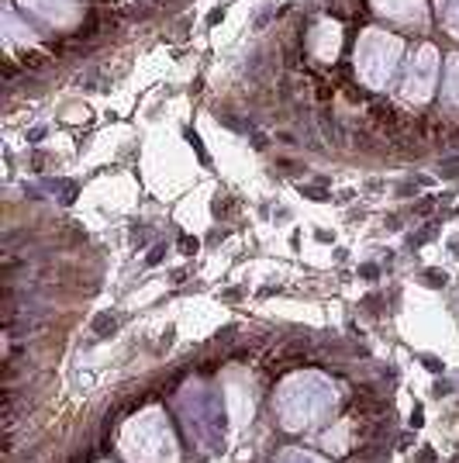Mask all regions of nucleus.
<instances>
[{
    "label": "nucleus",
    "instance_id": "13",
    "mask_svg": "<svg viewBox=\"0 0 459 463\" xmlns=\"http://www.w3.org/2000/svg\"><path fill=\"white\" fill-rule=\"evenodd\" d=\"M425 280H428V284H445V273H439V270H428V273H425Z\"/></svg>",
    "mask_w": 459,
    "mask_h": 463
},
{
    "label": "nucleus",
    "instance_id": "12",
    "mask_svg": "<svg viewBox=\"0 0 459 463\" xmlns=\"http://www.w3.org/2000/svg\"><path fill=\"white\" fill-rule=\"evenodd\" d=\"M225 11H229L225 4H221V7H214V11H211V14H208V28H214L218 21H225Z\"/></svg>",
    "mask_w": 459,
    "mask_h": 463
},
{
    "label": "nucleus",
    "instance_id": "11",
    "mask_svg": "<svg viewBox=\"0 0 459 463\" xmlns=\"http://www.w3.org/2000/svg\"><path fill=\"white\" fill-rule=\"evenodd\" d=\"M280 463H328V460H322L318 453H307V449L290 446V449H284V453H280Z\"/></svg>",
    "mask_w": 459,
    "mask_h": 463
},
{
    "label": "nucleus",
    "instance_id": "2",
    "mask_svg": "<svg viewBox=\"0 0 459 463\" xmlns=\"http://www.w3.org/2000/svg\"><path fill=\"white\" fill-rule=\"evenodd\" d=\"M401 59H404V39L394 35V32H387V28H377V24L363 28L360 39H356V49H352L356 77L373 94H383L390 87V80L398 73Z\"/></svg>",
    "mask_w": 459,
    "mask_h": 463
},
{
    "label": "nucleus",
    "instance_id": "6",
    "mask_svg": "<svg viewBox=\"0 0 459 463\" xmlns=\"http://www.w3.org/2000/svg\"><path fill=\"white\" fill-rule=\"evenodd\" d=\"M304 52L314 66H332L342 52V24L332 18H318L307 28Z\"/></svg>",
    "mask_w": 459,
    "mask_h": 463
},
{
    "label": "nucleus",
    "instance_id": "4",
    "mask_svg": "<svg viewBox=\"0 0 459 463\" xmlns=\"http://www.w3.org/2000/svg\"><path fill=\"white\" fill-rule=\"evenodd\" d=\"M439 49L432 42H421L418 49L411 52L407 66H404V80L398 87V97L404 104H425L428 97L436 94V83H439Z\"/></svg>",
    "mask_w": 459,
    "mask_h": 463
},
{
    "label": "nucleus",
    "instance_id": "5",
    "mask_svg": "<svg viewBox=\"0 0 459 463\" xmlns=\"http://www.w3.org/2000/svg\"><path fill=\"white\" fill-rule=\"evenodd\" d=\"M18 11H24V18H32L45 24L49 32H70L77 35L83 28V21L90 18V7L83 0H11Z\"/></svg>",
    "mask_w": 459,
    "mask_h": 463
},
{
    "label": "nucleus",
    "instance_id": "9",
    "mask_svg": "<svg viewBox=\"0 0 459 463\" xmlns=\"http://www.w3.org/2000/svg\"><path fill=\"white\" fill-rule=\"evenodd\" d=\"M442 104L449 111H459V52L449 56V66H445V83H442Z\"/></svg>",
    "mask_w": 459,
    "mask_h": 463
},
{
    "label": "nucleus",
    "instance_id": "10",
    "mask_svg": "<svg viewBox=\"0 0 459 463\" xmlns=\"http://www.w3.org/2000/svg\"><path fill=\"white\" fill-rule=\"evenodd\" d=\"M439 18H442V24H445V32H449L453 39H459V0H445Z\"/></svg>",
    "mask_w": 459,
    "mask_h": 463
},
{
    "label": "nucleus",
    "instance_id": "8",
    "mask_svg": "<svg viewBox=\"0 0 459 463\" xmlns=\"http://www.w3.org/2000/svg\"><path fill=\"white\" fill-rule=\"evenodd\" d=\"M225 391H229V408H231V422L242 425L246 419L252 415V391L246 384H242V377H229V384H225Z\"/></svg>",
    "mask_w": 459,
    "mask_h": 463
},
{
    "label": "nucleus",
    "instance_id": "1",
    "mask_svg": "<svg viewBox=\"0 0 459 463\" xmlns=\"http://www.w3.org/2000/svg\"><path fill=\"white\" fill-rule=\"evenodd\" d=\"M335 398L339 394L328 377H322L318 370H301V373H290L287 381L276 387V415H280L284 429L297 432V429L322 422L335 408Z\"/></svg>",
    "mask_w": 459,
    "mask_h": 463
},
{
    "label": "nucleus",
    "instance_id": "3",
    "mask_svg": "<svg viewBox=\"0 0 459 463\" xmlns=\"http://www.w3.org/2000/svg\"><path fill=\"white\" fill-rule=\"evenodd\" d=\"M121 453L128 463H180L173 429L159 408L138 411L132 422L121 429Z\"/></svg>",
    "mask_w": 459,
    "mask_h": 463
},
{
    "label": "nucleus",
    "instance_id": "7",
    "mask_svg": "<svg viewBox=\"0 0 459 463\" xmlns=\"http://www.w3.org/2000/svg\"><path fill=\"white\" fill-rule=\"evenodd\" d=\"M370 7H373L377 18L394 21L401 28H418V32L428 28V7H425V0H370Z\"/></svg>",
    "mask_w": 459,
    "mask_h": 463
},
{
    "label": "nucleus",
    "instance_id": "15",
    "mask_svg": "<svg viewBox=\"0 0 459 463\" xmlns=\"http://www.w3.org/2000/svg\"><path fill=\"white\" fill-rule=\"evenodd\" d=\"M121 4H125V0H121Z\"/></svg>",
    "mask_w": 459,
    "mask_h": 463
},
{
    "label": "nucleus",
    "instance_id": "14",
    "mask_svg": "<svg viewBox=\"0 0 459 463\" xmlns=\"http://www.w3.org/2000/svg\"><path fill=\"white\" fill-rule=\"evenodd\" d=\"M183 252H197V239H183Z\"/></svg>",
    "mask_w": 459,
    "mask_h": 463
}]
</instances>
